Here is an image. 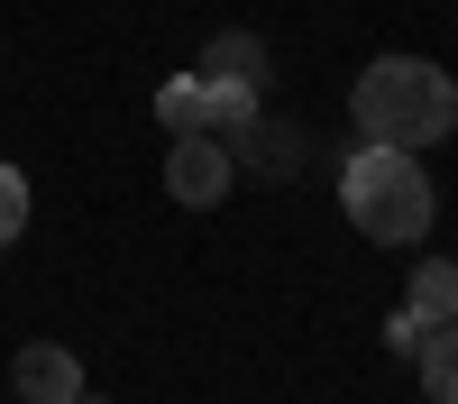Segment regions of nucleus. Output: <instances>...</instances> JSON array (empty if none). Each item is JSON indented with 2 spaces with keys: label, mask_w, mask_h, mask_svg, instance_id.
Listing matches in <instances>:
<instances>
[{
  "label": "nucleus",
  "mask_w": 458,
  "mask_h": 404,
  "mask_svg": "<svg viewBox=\"0 0 458 404\" xmlns=\"http://www.w3.org/2000/svg\"><path fill=\"white\" fill-rule=\"evenodd\" d=\"M349 110H358V129L376 147H412V157H422V147H440L458 129V83H449L431 56H376L358 73Z\"/></svg>",
  "instance_id": "nucleus-1"
},
{
  "label": "nucleus",
  "mask_w": 458,
  "mask_h": 404,
  "mask_svg": "<svg viewBox=\"0 0 458 404\" xmlns=\"http://www.w3.org/2000/svg\"><path fill=\"white\" fill-rule=\"evenodd\" d=\"M339 202H349V220L367 239H386V248L431 239V220H440V193H431L422 157H412V147H376V138L339 166Z\"/></svg>",
  "instance_id": "nucleus-2"
},
{
  "label": "nucleus",
  "mask_w": 458,
  "mask_h": 404,
  "mask_svg": "<svg viewBox=\"0 0 458 404\" xmlns=\"http://www.w3.org/2000/svg\"><path fill=\"white\" fill-rule=\"evenodd\" d=\"M229 184H239V166H229V138H211V129H183L174 147H165V193L174 202H193V211H211Z\"/></svg>",
  "instance_id": "nucleus-3"
},
{
  "label": "nucleus",
  "mask_w": 458,
  "mask_h": 404,
  "mask_svg": "<svg viewBox=\"0 0 458 404\" xmlns=\"http://www.w3.org/2000/svg\"><path fill=\"white\" fill-rule=\"evenodd\" d=\"M10 386H19V404H73L83 395V358H73L64 340H28L10 358Z\"/></svg>",
  "instance_id": "nucleus-4"
},
{
  "label": "nucleus",
  "mask_w": 458,
  "mask_h": 404,
  "mask_svg": "<svg viewBox=\"0 0 458 404\" xmlns=\"http://www.w3.org/2000/svg\"><path fill=\"white\" fill-rule=\"evenodd\" d=\"M193 73H202V83H257V92H266V47H257L248 28H220Z\"/></svg>",
  "instance_id": "nucleus-5"
},
{
  "label": "nucleus",
  "mask_w": 458,
  "mask_h": 404,
  "mask_svg": "<svg viewBox=\"0 0 458 404\" xmlns=\"http://www.w3.org/2000/svg\"><path fill=\"white\" fill-rule=\"evenodd\" d=\"M293 157H302V138L293 129H266V120H248V129H229V166H257V175H293Z\"/></svg>",
  "instance_id": "nucleus-6"
},
{
  "label": "nucleus",
  "mask_w": 458,
  "mask_h": 404,
  "mask_svg": "<svg viewBox=\"0 0 458 404\" xmlns=\"http://www.w3.org/2000/svg\"><path fill=\"white\" fill-rule=\"evenodd\" d=\"M403 304H412V322H458V267L449 257H422V267H412V285H403Z\"/></svg>",
  "instance_id": "nucleus-7"
},
{
  "label": "nucleus",
  "mask_w": 458,
  "mask_h": 404,
  "mask_svg": "<svg viewBox=\"0 0 458 404\" xmlns=\"http://www.w3.org/2000/svg\"><path fill=\"white\" fill-rule=\"evenodd\" d=\"M412 358H422V395L458 404V322H431L422 340H412Z\"/></svg>",
  "instance_id": "nucleus-8"
},
{
  "label": "nucleus",
  "mask_w": 458,
  "mask_h": 404,
  "mask_svg": "<svg viewBox=\"0 0 458 404\" xmlns=\"http://www.w3.org/2000/svg\"><path fill=\"white\" fill-rule=\"evenodd\" d=\"M157 120L183 138V129H211V83H202V73H174V83L157 92Z\"/></svg>",
  "instance_id": "nucleus-9"
},
{
  "label": "nucleus",
  "mask_w": 458,
  "mask_h": 404,
  "mask_svg": "<svg viewBox=\"0 0 458 404\" xmlns=\"http://www.w3.org/2000/svg\"><path fill=\"white\" fill-rule=\"evenodd\" d=\"M19 230H28V175H19V166H0V248H10Z\"/></svg>",
  "instance_id": "nucleus-10"
},
{
  "label": "nucleus",
  "mask_w": 458,
  "mask_h": 404,
  "mask_svg": "<svg viewBox=\"0 0 458 404\" xmlns=\"http://www.w3.org/2000/svg\"><path fill=\"white\" fill-rule=\"evenodd\" d=\"M73 404H101V395H73Z\"/></svg>",
  "instance_id": "nucleus-11"
}]
</instances>
